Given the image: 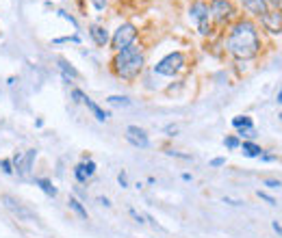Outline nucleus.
<instances>
[{
  "label": "nucleus",
  "instance_id": "nucleus-41",
  "mask_svg": "<svg viewBox=\"0 0 282 238\" xmlns=\"http://www.w3.org/2000/svg\"><path fill=\"white\" fill-rule=\"evenodd\" d=\"M278 104H282V87H280V91H278Z\"/></svg>",
  "mask_w": 282,
  "mask_h": 238
},
{
  "label": "nucleus",
  "instance_id": "nucleus-2",
  "mask_svg": "<svg viewBox=\"0 0 282 238\" xmlns=\"http://www.w3.org/2000/svg\"><path fill=\"white\" fill-rule=\"evenodd\" d=\"M113 70L119 78L124 80H135L143 70V52L139 46H128L124 50H119L113 59Z\"/></svg>",
  "mask_w": 282,
  "mask_h": 238
},
{
  "label": "nucleus",
  "instance_id": "nucleus-29",
  "mask_svg": "<svg viewBox=\"0 0 282 238\" xmlns=\"http://www.w3.org/2000/svg\"><path fill=\"white\" fill-rule=\"evenodd\" d=\"M117 182L122 188H128V176H126V171H119L117 174Z\"/></svg>",
  "mask_w": 282,
  "mask_h": 238
},
{
  "label": "nucleus",
  "instance_id": "nucleus-26",
  "mask_svg": "<svg viewBox=\"0 0 282 238\" xmlns=\"http://www.w3.org/2000/svg\"><path fill=\"white\" fill-rule=\"evenodd\" d=\"M167 156H174V158H182V160H191V154H182V152H174V150H167Z\"/></svg>",
  "mask_w": 282,
  "mask_h": 238
},
{
  "label": "nucleus",
  "instance_id": "nucleus-36",
  "mask_svg": "<svg viewBox=\"0 0 282 238\" xmlns=\"http://www.w3.org/2000/svg\"><path fill=\"white\" fill-rule=\"evenodd\" d=\"M261 160L263 162H273V160H278L276 156H271V154H261Z\"/></svg>",
  "mask_w": 282,
  "mask_h": 238
},
{
  "label": "nucleus",
  "instance_id": "nucleus-37",
  "mask_svg": "<svg viewBox=\"0 0 282 238\" xmlns=\"http://www.w3.org/2000/svg\"><path fill=\"white\" fill-rule=\"evenodd\" d=\"M271 227H273V232H276V234H280V236H282V225L278 223V221H271Z\"/></svg>",
  "mask_w": 282,
  "mask_h": 238
},
{
  "label": "nucleus",
  "instance_id": "nucleus-10",
  "mask_svg": "<svg viewBox=\"0 0 282 238\" xmlns=\"http://www.w3.org/2000/svg\"><path fill=\"white\" fill-rule=\"evenodd\" d=\"M261 22H263V26L267 28L269 32H273V35L282 32V13H278V11H267L261 18Z\"/></svg>",
  "mask_w": 282,
  "mask_h": 238
},
{
  "label": "nucleus",
  "instance_id": "nucleus-6",
  "mask_svg": "<svg viewBox=\"0 0 282 238\" xmlns=\"http://www.w3.org/2000/svg\"><path fill=\"white\" fill-rule=\"evenodd\" d=\"M208 9H211V18L220 24H224L226 20H230L235 15V5L230 0H211Z\"/></svg>",
  "mask_w": 282,
  "mask_h": 238
},
{
  "label": "nucleus",
  "instance_id": "nucleus-1",
  "mask_svg": "<svg viewBox=\"0 0 282 238\" xmlns=\"http://www.w3.org/2000/svg\"><path fill=\"white\" fill-rule=\"evenodd\" d=\"M226 48L228 52L239 61H249L254 59L261 50V39L256 24L249 20H239L230 26L228 39H226Z\"/></svg>",
  "mask_w": 282,
  "mask_h": 238
},
{
  "label": "nucleus",
  "instance_id": "nucleus-19",
  "mask_svg": "<svg viewBox=\"0 0 282 238\" xmlns=\"http://www.w3.org/2000/svg\"><path fill=\"white\" fill-rule=\"evenodd\" d=\"M68 203H70V208L74 210V212H76V215H78L80 219H87V208H85L83 203H80V201L76 199V197H70V199H68Z\"/></svg>",
  "mask_w": 282,
  "mask_h": 238
},
{
  "label": "nucleus",
  "instance_id": "nucleus-3",
  "mask_svg": "<svg viewBox=\"0 0 282 238\" xmlns=\"http://www.w3.org/2000/svg\"><path fill=\"white\" fill-rule=\"evenodd\" d=\"M184 63H187V59H184L182 52H169L167 56H163L156 65H154V74H159V76H169L174 78L176 74H180Z\"/></svg>",
  "mask_w": 282,
  "mask_h": 238
},
{
  "label": "nucleus",
  "instance_id": "nucleus-5",
  "mask_svg": "<svg viewBox=\"0 0 282 238\" xmlns=\"http://www.w3.org/2000/svg\"><path fill=\"white\" fill-rule=\"evenodd\" d=\"M135 39H137V28H135V24L126 22V24H122V26H119L115 32H113L111 46H113V50H115V52H119V50H124V48L133 46Z\"/></svg>",
  "mask_w": 282,
  "mask_h": 238
},
{
  "label": "nucleus",
  "instance_id": "nucleus-9",
  "mask_svg": "<svg viewBox=\"0 0 282 238\" xmlns=\"http://www.w3.org/2000/svg\"><path fill=\"white\" fill-rule=\"evenodd\" d=\"M93 174H96V162L93 160L78 162V165L74 167V178H76V182H80V184H87V180H89Z\"/></svg>",
  "mask_w": 282,
  "mask_h": 238
},
{
  "label": "nucleus",
  "instance_id": "nucleus-20",
  "mask_svg": "<svg viewBox=\"0 0 282 238\" xmlns=\"http://www.w3.org/2000/svg\"><path fill=\"white\" fill-rule=\"evenodd\" d=\"M232 126H235V128H254L252 119H249L247 115H237V117L232 119Z\"/></svg>",
  "mask_w": 282,
  "mask_h": 238
},
{
  "label": "nucleus",
  "instance_id": "nucleus-35",
  "mask_svg": "<svg viewBox=\"0 0 282 238\" xmlns=\"http://www.w3.org/2000/svg\"><path fill=\"white\" fill-rule=\"evenodd\" d=\"M226 165V158H213L211 160V167H224Z\"/></svg>",
  "mask_w": 282,
  "mask_h": 238
},
{
  "label": "nucleus",
  "instance_id": "nucleus-31",
  "mask_svg": "<svg viewBox=\"0 0 282 238\" xmlns=\"http://www.w3.org/2000/svg\"><path fill=\"white\" fill-rule=\"evenodd\" d=\"M59 15H61L63 20H68V22H70V24H72V26H74V28H78V22H76L74 18H72V15H70L68 11H59Z\"/></svg>",
  "mask_w": 282,
  "mask_h": 238
},
{
  "label": "nucleus",
  "instance_id": "nucleus-24",
  "mask_svg": "<svg viewBox=\"0 0 282 238\" xmlns=\"http://www.w3.org/2000/svg\"><path fill=\"white\" fill-rule=\"evenodd\" d=\"M239 137L241 139H254L256 137V132H254V128H239Z\"/></svg>",
  "mask_w": 282,
  "mask_h": 238
},
{
  "label": "nucleus",
  "instance_id": "nucleus-23",
  "mask_svg": "<svg viewBox=\"0 0 282 238\" xmlns=\"http://www.w3.org/2000/svg\"><path fill=\"white\" fill-rule=\"evenodd\" d=\"M0 167H3V171H5L7 176L13 174V162H11L9 158H3V160H0Z\"/></svg>",
  "mask_w": 282,
  "mask_h": 238
},
{
  "label": "nucleus",
  "instance_id": "nucleus-42",
  "mask_svg": "<svg viewBox=\"0 0 282 238\" xmlns=\"http://www.w3.org/2000/svg\"><path fill=\"white\" fill-rule=\"evenodd\" d=\"M280 13H282V11H280Z\"/></svg>",
  "mask_w": 282,
  "mask_h": 238
},
{
  "label": "nucleus",
  "instance_id": "nucleus-11",
  "mask_svg": "<svg viewBox=\"0 0 282 238\" xmlns=\"http://www.w3.org/2000/svg\"><path fill=\"white\" fill-rule=\"evenodd\" d=\"M241 3H243V7L249 13L259 15V18H263V15L269 11V3H267V0H241Z\"/></svg>",
  "mask_w": 282,
  "mask_h": 238
},
{
  "label": "nucleus",
  "instance_id": "nucleus-27",
  "mask_svg": "<svg viewBox=\"0 0 282 238\" xmlns=\"http://www.w3.org/2000/svg\"><path fill=\"white\" fill-rule=\"evenodd\" d=\"M265 186H267V188H271V191H276V188H280L282 186V182H280V180H265V182H263Z\"/></svg>",
  "mask_w": 282,
  "mask_h": 238
},
{
  "label": "nucleus",
  "instance_id": "nucleus-21",
  "mask_svg": "<svg viewBox=\"0 0 282 238\" xmlns=\"http://www.w3.org/2000/svg\"><path fill=\"white\" fill-rule=\"evenodd\" d=\"M22 156H24V152H18V154H13V158H11L13 171H18V176H20V171H22Z\"/></svg>",
  "mask_w": 282,
  "mask_h": 238
},
{
  "label": "nucleus",
  "instance_id": "nucleus-16",
  "mask_svg": "<svg viewBox=\"0 0 282 238\" xmlns=\"http://www.w3.org/2000/svg\"><path fill=\"white\" fill-rule=\"evenodd\" d=\"M35 184H37L39 188H42V191H44L48 197H56V188H54V184H52L48 178H37V180H35Z\"/></svg>",
  "mask_w": 282,
  "mask_h": 238
},
{
  "label": "nucleus",
  "instance_id": "nucleus-18",
  "mask_svg": "<svg viewBox=\"0 0 282 238\" xmlns=\"http://www.w3.org/2000/svg\"><path fill=\"white\" fill-rule=\"evenodd\" d=\"M107 102H109L111 106H117V109H126V106H131V104H133L126 95H109V97H107Z\"/></svg>",
  "mask_w": 282,
  "mask_h": 238
},
{
  "label": "nucleus",
  "instance_id": "nucleus-8",
  "mask_svg": "<svg viewBox=\"0 0 282 238\" xmlns=\"http://www.w3.org/2000/svg\"><path fill=\"white\" fill-rule=\"evenodd\" d=\"M0 201H3L5 206L9 208L18 219H22V221H33V212L24 208L22 203H20L18 199H15V197H11V195H3V197H0Z\"/></svg>",
  "mask_w": 282,
  "mask_h": 238
},
{
  "label": "nucleus",
  "instance_id": "nucleus-40",
  "mask_svg": "<svg viewBox=\"0 0 282 238\" xmlns=\"http://www.w3.org/2000/svg\"><path fill=\"white\" fill-rule=\"evenodd\" d=\"M267 3H271V5H276V7H278V5H282V0H267Z\"/></svg>",
  "mask_w": 282,
  "mask_h": 238
},
{
  "label": "nucleus",
  "instance_id": "nucleus-38",
  "mask_svg": "<svg viewBox=\"0 0 282 238\" xmlns=\"http://www.w3.org/2000/svg\"><path fill=\"white\" fill-rule=\"evenodd\" d=\"M98 201H100V203H102V206H107V208H109V206H111V201H109V199H107V197H98Z\"/></svg>",
  "mask_w": 282,
  "mask_h": 238
},
{
  "label": "nucleus",
  "instance_id": "nucleus-14",
  "mask_svg": "<svg viewBox=\"0 0 282 238\" xmlns=\"http://www.w3.org/2000/svg\"><path fill=\"white\" fill-rule=\"evenodd\" d=\"M37 158V150H26L22 156V171H20V178L28 176L30 174V167H33V162Z\"/></svg>",
  "mask_w": 282,
  "mask_h": 238
},
{
  "label": "nucleus",
  "instance_id": "nucleus-30",
  "mask_svg": "<svg viewBox=\"0 0 282 238\" xmlns=\"http://www.w3.org/2000/svg\"><path fill=\"white\" fill-rule=\"evenodd\" d=\"M85 97H87V93H83L80 89H74V91H72V100L74 102H83Z\"/></svg>",
  "mask_w": 282,
  "mask_h": 238
},
{
  "label": "nucleus",
  "instance_id": "nucleus-22",
  "mask_svg": "<svg viewBox=\"0 0 282 238\" xmlns=\"http://www.w3.org/2000/svg\"><path fill=\"white\" fill-rule=\"evenodd\" d=\"M224 145L228 147V150H237V147H241V143H239L237 137H226L224 139Z\"/></svg>",
  "mask_w": 282,
  "mask_h": 238
},
{
  "label": "nucleus",
  "instance_id": "nucleus-4",
  "mask_svg": "<svg viewBox=\"0 0 282 238\" xmlns=\"http://www.w3.org/2000/svg\"><path fill=\"white\" fill-rule=\"evenodd\" d=\"M189 18L198 24V32L202 37L211 35V9H208V3H204V0H196L189 9Z\"/></svg>",
  "mask_w": 282,
  "mask_h": 238
},
{
  "label": "nucleus",
  "instance_id": "nucleus-25",
  "mask_svg": "<svg viewBox=\"0 0 282 238\" xmlns=\"http://www.w3.org/2000/svg\"><path fill=\"white\" fill-rule=\"evenodd\" d=\"M66 42H72V44H78L80 39H78V35H70V37H59V39H54V44H66Z\"/></svg>",
  "mask_w": 282,
  "mask_h": 238
},
{
  "label": "nucleus",
  "instance_id": "nucleus-12",
  "mask_svg": "<svg viewBox=\"0 0 282 238\" xmlns=\"http://www.w3.org/2000/svg\"><path fill=\"white\" fill-rule=\"evenodd\" d=\"M89 35H91V39L96 42V46H107V44L111 42L107 28L100 26V24H93V26L89 28Z\"/></svg>",
  "mask_w": 282,
  "mask_h": 238
},
{
  "label": "nucleus",
  "instance_id": "nucleus-13",
  "mask_svg": "<svg viewBox=\"0 0 282 238\" xmlns=\"http://www.w3.org/2000/svg\"><path fill=\"white\" fill-rule=\"evenodd\" d=\"M83 104H85V106H87V109H89V111L93 113V117H96V119H98V121H107V119L111 117V115H109L107 111H104V109H102V106H100V104H96V102L91 100V97H89V95H87V97H85V100H83Z\"/></svg>",
  "mask_w": 282,
  "mask_h": 238
},
{
  "label": "nucleus",
  "instance_id": "nucleus-17",
  "mask_svg": "<svg viewBox=\"0 0 282 238\" xmlns=\"http://www.w3.org/2000/svg\"><path fill=\"white\" fill-rule=\"evenodd\" d=\"M56 63H59V70L63 72V76H68V78H72V80L80 76V74H78V70H76V67H72V65H70L66 59H59Z\"/></svg>",
  "mask_w": 282,
  "mask_h": 238
},
{
  "label": "nucleus",
  "instance_id": "nucleus-39",
  "mask_svg": "<svg viewBox=\"0 0 282 238\" xmlns=\"http://www.w3.org/2000/svg\"><path fill=\"white\" fill-rule=\"evenodd\" d=\"M167 132H169V137H176V132H178V130H176L174 126H169V128H167Z\"/></svg>",
  "mask_w": 282,
  "mask_h": 238
},
{
  "label": "nucleus",
  "instance_id": "nucleus-28",
  "mask_svg": "<svg viewBox=\"0 0 282 238\" xmlns=\"http://www.w3.org/2000/svg\"><path fill=\"white\" fill-rule=\"evenodd\" d=\"M256 195H259V197H261L263 201H267L269 206H276V199H273L271 195H267V193H265V191H259V193H256Z\"/></svg>",
  "mask_w": 282,
  "mask_h": 238
},
{
  "label": "nucleus",
  "instance_id": "nucleus-32",
  "mask_svg": "<svg viewBox=\"0 0 282 238\" xmlns=\"http://www.w3.org/2000/svg\"><path fill=\"white\" fill-rule=\"evenodd\" d=\"M91 5H93L98 11H102L104 7H107V0H91Z\"/></svg>",
  "mask_w": 282,
  "mask_h": 238
},
{
  "label": "nucleus",
  "instance_id": "nucleus-7",
  "mask_svg": "<svg viewBox=\"0 0 282 238\" xmlns=\"http://www.w3.org/2000/svg\"><path fill=\"white\" fill-rule=\"evenodd\" d=\"M126 141L135 145V147H141V150H146V147L150 145V139H148V132L139 126H128L126 128Z\"/></svg>",
  "mask_w": 282,
  "mask_h": 238
},
{
  "label": "nucleus",
  "instance_id": "nucleus-33",
  "mask_svg": "<svg viewBox=\"0 0 282 238\" xmlns=\"http://www.w3.org/2000/svg\"><path fill=\"white\" fill-rule=\"evenodd\" d=\"M128 212H131V217H133V219L137 221V223H143V217H141V215H139V212H137L135 208H131V210H128Z\"/></svg>",
  "mask_w": 282,
  "mask_h": 238
},
{
  "label": "nucleus",
  "instance_id": "nucleus-15",
  "mask_svg": "<svg viewBox=\"0 0 282 238\" xmlns=\"http://www.w3.org/2000/svg\"><path fill=\"white\" fill-rule=\"evenodd\" d=\"M241 150H243V154L247 156V158H261V154H263V150L256 143H252V141H243L241 143Z\"/></svg>",
  "mask_w": 282,
  "mask_h": 238
},
{
  "label": "nucleus",
  "instance_id": "nucleus-34",
  "mask_svg": "<svg viewBox=\"0 0 282 238\" xmlns=\"http://www.w3.org/2000/svg\"><path fill=\"white\" fill-rule=\"evenodd\" d=\"M224 203H230V206H243V201H239V199H230V197H224Z\"/></svg>",
  "mask_w": 282,
  "mask_h": 238
}]
</instances>
